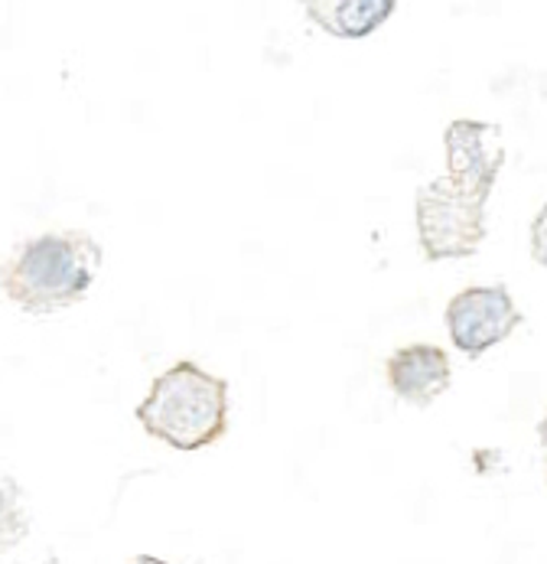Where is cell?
Returning <instances> with one entry per match:
<instances>
[{
	"label": "cell",
	"mask_w": 547,
	"mask_h": 564,
	"mask_svg": "<svg viewBox=\"0 0 547 564\" xmlns=\"http://www.w3.org/2000/svg\"><path fill=\"white\" fill-rule=\"evenodd\" d=\"M447 151V176L467 193L489 199L499 173L505 170V131L495 121L457 118L444 131Z\"/></svg>",
	"instance_id": "5b68a950"
},
{
	"label": "cell",
	"mask_w": 547,
	"mask_h": 564,
	"mask_svg": "<svg viewBox=\"0 0 547 564\" xmlns=\"http://www.w3.org/2000/svg\"><path fill=\"white\" fill-rule=\"evenodd\" d=\"M532 258H535V264L547 268V203L538 209V216L532 223Z\"/></svg>",
	"instance_id": "ba28073f"
},
{
	"label": "cell",
	"mask_w": 547,
	"mask_h": 564,
	"mask_svg": "<svg viewBox=\"0 0 547 564\" xmlns=\"http://www.w3.org/2000/svg\"><path fill=\"white\" fill-rule=\"evenodd\" d=\"M134 417L154 441L196 454L229 431V382L183 359L156 376L147 399L134 408Z\"/></svg>",
	"instance_id": "7a4b0ae2"
},
{
	"label": "cell",
	"mask_w": 547,
	"mask_h": 564,
	"mask_svg": "<svg viewBox=\"0 0 547 564\" xmlns=\"http://www.w3.org/2000/svg\"><path fill=\"white\" fill-rule=\"evenodd\" d=\"M444 321L457 352L479 359L522 326V311L505 284H485L453 294Z\"/></svg>",
	"instance_id": "277c9868"
},
{
	"label": "cell",
	"mask_w": 547,
	"mask_h": 564,
	"mask_svg": "<svg viewBox=\"0 0 547 564\" xmlns=\"http://www.w3.org/2000/svg\"><path fill=\"white\" fill-rule=\"evenodd\" d=\"M485 206L457 186L450 176H437L417 189L414 213H417V242L427 261L447 258H472L485 242Z\"/></svg>",
	"instance_id": "3957f363"
},
{
	"label": "cell",
	"mask_w": 547,
	"mask_h": 564,
	"mask_svg": "<svg viewBox=\"0 0 547 564\" xmlns=\"http://www.w3.org/2000/svg\"><path fill=\"white\" fill-rule=\"evenodd\" d=\"M538 441H541V470H545V486H547V411H545V417L538 421Z\"/></svg>",
	"instance_id": "9c48e42d"
},
{
	"label": "cell",
	"mask_w": 547,
	"mask_h": 564,
	"mask_svg": "<svg viewBox=\"0 0 547 564\" xmlns=\"http://www.w3.org/2000/svg\"><path fill=\"white\" fill-rule=\"evenodd\" d=\"M313 26L336 40H365L385 26L397 0H300Z\"/></svg>",
	"instance_id": "52a82bcc"
},
{
	"label": "cell",
	"mask_w": 547,
	"mask_h": 564,
	"mask_svg": "<svg viewBox=\"0 0 547 564\" xmlns=\"http://www.w3.org/2000/svg\"><path fill=\"white\" fill-rule=\"evenodd\" d=\"M385 382L394 392V399L414 408H430L450 389L453 366L440 346L411 343V346L394 349L385 359Z\"/></svg>",
	"instance_id": "8992f818"
},
{
	"label": "cell",
	"mask_w": 547,
	"mask_h": 564,
	"mask_svg": "<svg viewBox=\"0 0 547 564\" xmlns=\"http://www.w3.org/2000/svg\"><path fill=\"white\" fill-rule=\"evenodd\" d=\"M101 245L88 232H43L20 242L3 261L0 284L23 314H59L85 301L101 271Z\"/></svg>",
	"instance_id": "6da1fadb"
}]
</instances>
